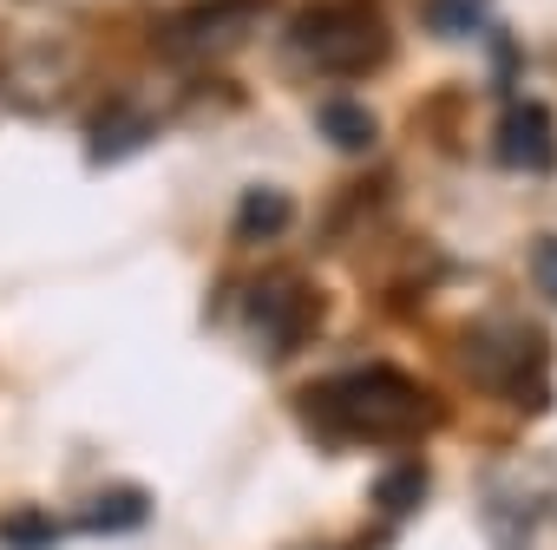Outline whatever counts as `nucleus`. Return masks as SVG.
Returning <instances> with one entry per match:
<instances>
[{
	"label": "nucleus",
	"instance_id": "obj_1",
	"mask_svg": "<svg viewBox=\"0 0 557 550\" xmlns=\"http://www.w3.org/2000/svg\"><path fill=\"white\" fill-rule=\"evenodd\" d=\"M296 413L322 439H413L433 426V393L400 367H355L302 387Z\"/></svg>",
	"mask_w": 557,
	"mask_h": 550
},
{
	"label": "nucleus",
	"instance_id": "obj_2",
	"mask_svg": "<svg viewBox=\"0 0 557 550\" xmlns=\"http://www.w3.org/2000/svg\"><path fill=\"white\" fill-rule=\"evenodd\" d=\"M283 53L302 73H374L387 60V27L368 8H309L302 21H289Z\"/></svg>",
	"mask_w": 557,
	"mask_h": 550
},
{
	"label": "nucleus",
	"instance_id": "obj_3",
	"mask_svg": "<svg viewBox=\"0 0 557 550\" xmlns=\"http://www.w3.org/2000/svg\"><path fill=\"white\" fill-rule=\"evenodd\" d=\"M315 322H322V296L302 283V275H289V268L256 275V283H243V296H236V328H243V341L262 361L296 354Z\"/></svg>",
	"mask_w": 557,
	"mask_h": 550
},
{
	"label": "nucleus",
	"instance_id": "obj_4",
	"mask_svg": "<svg viewBox=\"0 0 557 550\" xmlns=\"http://www.w3.org/2000/svg\"><path fill=\"white\" fill-rule=\"evenodd\" d=\"M459 367L485 387V393H518V400H544V367L550 348L531 322H472L459 335Z\"/></svg>",
	"mask_w": 557,
	"mask_h": 550
},
{
	"label": "nucleus",
	"instance_id": "obj_5",
	"mask_svg": "<svg viewBox=\"0 0 557 550\" xmlns=\"http://www.w3.org/2000/svg\"><path fill=\"white\" fill-rule=\"evenodd\" d=\"M256 14H262V0H197V8H177V14L158 27V53L177 60V66L223 60L230 47L249 40Z\"/></svg>",
	"mask_w": 557,
	"mask_h": 550
},
{
	"label": "nucleus",
	"instance_id": "obj_6",
	"mask_svg": "<svg viewBox=\"0 0 557 550\" xmlns=\"http://www.w3.org/2000/svg\"><path fill=\"white\" fill-rule=\"evenodd\" d=\"M492 151H498L505 171H518V177H544V171L557 164V118H550V105H537V99L505 105Z\"/></svg>",
	"mask_w": 557,
	"mask_h": 550
},
{
	"label": "nucleus",
	"instance_id": "obj_7",
	"mask_svg": "<svg viewBox=\"0 0 557 550\" xmlns=\"http://www.w3.org/2000/svg\"><path fill=\"white\" fill-rule=\"evenodd\" d=\"M151 118L138 112V105H125V99H112L106 112H92L86 118V158L92 164H119L125 151H138V145H151Z\"/></svg>",
	"mask_w": 557,
	"mask_h": 550
},
{
	"label": "nucleus",
	"instance_id": "obj_8",
	"mask_svg": "<svg viewBox=\"0 0 557 550\" xmlns=\"http://www.w3.org/2000/svg\"><path fill=\"white\" fill-rule=\"evenodd\" d=\"M289 223H296V203H289L283 190L256 184V190H243V197H236V236H243V242H275Z\"/></svg>",
	"mask_w": 557,
	"mask_h": 550
},
{
	"label": "nucleus",
	"instance_id": "obj_9",
	"mask_svg": "<svg viewBox=\"0 0 557 550\" xmlns=\"http://www.w3.org/2000/svg\"><path fill=\"white\" fill-rule=\"evenodd\" d=\"M315 125H322V138H329L335 151H348V158L374 151V138H381L374 112H368V105H355V99H329V105L315 112Z\"/></svg>",
	"mask_w": 557,
	"mask_h": 550
},
{
	"label": "nucleus",
	"instance_id": "obj_10",
	"mask_svg": "<svg viewBox=\"0 0 557 550\" xmlns=\"http://www.w3.org/2000/svg\"><path fill=\"white\" fill-rule=\"evenodd\" d=\"M145 517H151V498H145V491H132V485H119V491H106L99 504H86V511L73 517V530L106 537V530H132V524H145Z\"/></svg>",
	"mask_w": 557,
	"mask_h": 550
},
{
	"label": "nucleus",
	"instance_id": "obj_11",
	"mask_svg": "<svg viewBox=\"0 0 557 550\" xmlns=\"http://www.w3.org/2000/svg\"><path fill=\"white\" fill-rule=\"evenodd\" d=\"M485 14H492V0H426V27L446 34V40L485 34Z\"/></svg>",
	"mask_w": 557,
	"mask_h": 550
},
{
	"label": "nucleus",
	"instance_id": "obj_12",
	"mask_svg": "<svg viewBox=\"0 0 557 550\" xmlns=\"http://www.w3.org/2000/svg\"><path fill=\"white\" fill-rule=\"evenodd\" d=\"M66 530L47 517V511H8V517H0V543H8V550H53Z\"/></svg>",
	"mask_w": 557,
	"mask_h": 550
},
{
	"label": "nucleus",
	"instance_id": "obj_13",
	"mask_svg": "<svg viewBox=\"0 0 557 550\" xmlns=\"http://www.w3.org/2000/svg\"><path fill=\"white\" fill-rule=\"evenodd\" d=\"M420 498H426V472H420V465L387 472V478H381V491H374V504H381V511H413Z\"/></svg>",
	"mask_w": 557,
	"mask_h": 550
},
{
	"label": "nucleus",
	"instance_id": "obj_14",
	"mask_svg": "<svg viewBox=\"0 0 557 550\" xmlns=\"http://www.w3.org/2000/svg\"><path fill=\"white\" fill-rule=\"evenodd\" d=\"M531 275H537V289L557 302V236H537L531 242Z\"/></svg>",
	"mask_w": 557,
	"mask_h": 550
}]
</instances>
